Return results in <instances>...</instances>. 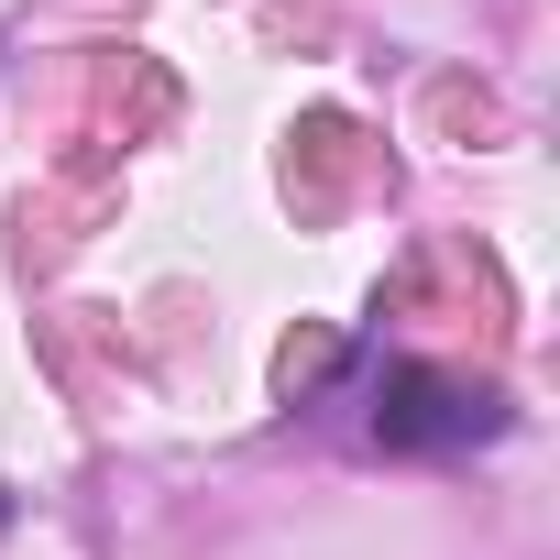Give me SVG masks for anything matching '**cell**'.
<instances>
[{
  "label": "cell",
  "mask_w": 560,
  "mask_h": 560,
  "mask_svg": "<svg viewBox=\"0 0 560 560\" xmlns=\"http://www.w3.org/2000/svg\"><path fill=\"white\" fill-rule=\"evenodd\" d=\"M374 429H385L396 451H429V440H494L505 407H494L483 385H451V374H396L385 407H374Z\"/></svg>",
  "instance_id": "1"
},
{
  "label": "cell",
  "mask_w": 560,
  "mask_h": 560,
  "mask_svg": "<svg viewBox=\"0 0 560 560\" xmlns=\"http://www.w3.org/2000/svg\"><path fill=\"white\" fill-rule=\"evenodd\" d=\"M0 527H12V494H0Z\"/></svg>",
  "instance_id": "2"
}]
</instances>
